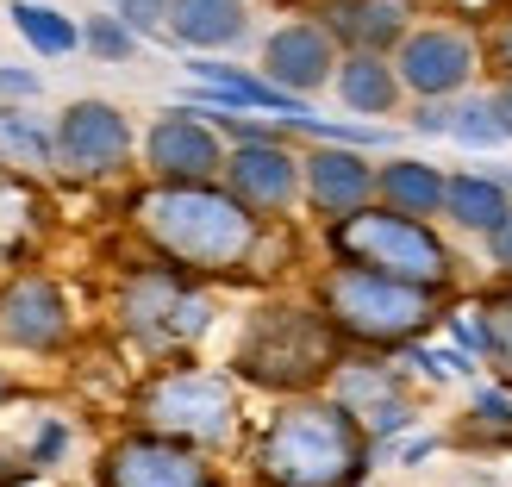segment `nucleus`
Returning a JSON list of instances; mask_svg holds the SVG:
<instances>
[{
  "label": "nucleus",
  "mask_w": 512,
  "mask_h": 487,
  "mask_svg": "<svg viewBox=\"0 0 512 487\" xmlns=\"http://www.w3.org/2000/svg\"><path fill=\"white\" fill-rule=\"evenodd\" d=\"M475 413L488 425H512V400L506 394H475Z\"/></svg>",
  "instance_id": "c85d7f7f"
},
{
  "label": "nucleus",
  "mask_w": 512,
  "mask_h": 487,
  "mask_svg": "<svg viewBox=\"0 0 512 487\" xmlns=\"http://www.w3.org/2000/svg\"><path fill=\"white\" fill-rule=\"evenodd\" d=\"M456 7H463V13H488L494 0H456Z\"/></svg>",
  "instance_id": "72a5a7b5"
},
{
  "label": "nucleus",
  "mask_w": 512,
  "mask_h": 487,
  "mask_svg": "<svg viewBox=\"0 0 512 487\" xmlns=\"http://www.w3.org/2000/svg\"><path fill=\"white\" fill-rule=\"evenodd\" d=\"M331 356V338L319 319L306 313H263L244 344V369L256 381H275V388H294V381H313Z\"/></svg>",
  "instance_id": "423d86ee"
},
{
  "label": "nucleus",
  "mask_w": 512,
  "mask_h": 487,
  "mask_svg": "<svg viewBox=\"0 0 512 487\" xmlns=\"http://www.w3.org/2000/svg\"><path fill=\"white\" fill-rule=\"evenodd\" d=\"M107 487H219V481L169 438H125L119 450H107Z\"/></svg>",
  "instance_id": "6e6552de"
},
{
  "label": "nucleus",
  "mask_w": 512,
  "mask_h": 487,
  "mask_svg": "<svg viewBox=\"0 0 512 487\" xmlns=\"http://www.w3.org/2000/svg\"><path fill=\"white\" fill-rule=\"evenodd\" d=\"M450 119H456V113H444V107H419L413 125H419V132H450Z\"/></svg>",
  "instance_id": "7c9ffc66"
},
{
  "label": "nucleus",
  "mask_w": 512,
  "mask_h": 487,
  "mask_svg": "<svg viewBox=\"0 0 512 487\" xmlns=\"http://www.w3.org/2000/svg\"><path fill=\"white\" fill-rule=\"evenodd\" d=\"M338 32L356 38L363 50H381L406 32V0H344L338 7Z\"/></svg>",
  "instance_id": "aec40b11"
},
{
  "label": "nucleus",
  "mask_w": 512,
  "mask_h": 487,
  "mask_svg": "<svg viewBox=\"0 0 512 487\" xmlns=\"http://www.w3.org/2000/svg\"><path fill=\"white\" fill-rule=\"evenodd\" d=\"M363 463L369 450L344 406H294V413H281L263 438V456H256L263 487H344L363 475Z\"/></svg>",
  "instance_id": "f03ea898"
},
{
  "label": "nucleus",
  "mask_w": 512,
  "mask_h": 487,
  "mask_svg": "<svg viewBox=\"0 0 512 487\" xmlns=\"http://www.w3.org/2000/svg\"><path fill=\"white\" fill-rule=\"evenodd\" d=\"M119 19L132 25V32H150V25H163L169 19V0H113Z\"/></svg>",
  "instance_id": "a878e982"
},
{
  "label": "nucleus",
  "mask_w": 512,
  "mask_h": 487,
  "mask_svg": "<svg viewBox=\"0 0 512 487\" xmlns=\"http://www.w3.org/2000/svg\"><path fill=\"white\" fill-rule=\"evenodd\" d=\"M138 219L157 238V250L188 269H232L250 256V238H256V225L238 200H225L213 188H182V182L157 188L138 207Z\"/></svg>",
  "instance_id": "f257e3e1"
},
{
  "label": "nucleus",
  "mask_w": 512,
  "mask_h": 487,
  "mask_svg": "<svg viewBox=\"0 0 512 487\" xmlns=\"http://www.w3.org/2000/svg\"><path fill=\"white\" fill-rule=\"evenodd\" d=\"M338 406L350 419H363V425H375V431H400L406 419V400L381 381V369H344V381H338Z\"/></svg>",
  "instance_id": "f3484780"
},
{
  "label": "nucleus",
  "mask_w": 512,
  "mask_h": 487,
  "mask_svg": "<svg viewBox=\"0 0 512 487\" xmlns=\"http://www.w3.org/2000/svg\"><path fill=\"white\" fill-rule=\"evenodd\" d=\"M169 32L182 44H238L244 38V0H169Z\"/></svg>",
  "instance_id": "dca6fc26"
},
{
  "label": "nucleus",
  "mask_w": 512,
  "mask_h": 487,
  "mask_svg": "<svg viewBox=\"0 0 512 487\" xmlns=\"http://www.w3.org/2000/svg\"><path fill=\"white\" fill-rule=\"evenodd\" d=\"M57 150L75 175H113L125 163V150H132V125H125V113L107 107V100H75L63 113Z\"/></svg>",
  "instance_id": "0eeeda50"
},
{
  "label": "nucleus",
  "mask_w": 512,
  "mask_h": 487,
  "mask_svg": "<svg viewBox=\"0 0 512 487\" xmlns=\"http://www.w3.org/2000/svg\"><path fill=\"white\" fill-rule=\"evenodd\" d=\"M381 194L400 213H431V207H444V175L425 169V163H388L381 169Z\"/></svg>",
  "instance_id": "4be33fe9"
},
{
  "label": "nucleus",
  "mask_w": 512,
  "mask_h": 487,
  "mask_svg": "<svg viewBox=\"0 0 512 487\" xmlns=\"http://www.w3.org/2000/svg\"><path fill=\"white\" fill-rule=\"evenodd\" d=\"M13 25H19V38L32 50H44V57H69V50L82 44L75 19H63L57 7H38V0H13Z\"/></svg>",
  "instance_id": "412c9836"
},
{
  "label": "nucleus",
  "mask_w": 512,
  "mask_h": 487,
  "mask_svg": "<svg viewBox=\"0 0 512 487\" xmlns=\"http://www.w3.org/2000/svg\"><path fill=\"white\" fill-rule=\"evenodd\" d=\"M0 400H7V381H0Z\"/></svg>",
  "instance_id": "f704fd0d"
},
{
  "label": "nucleus",
  "mask_w": 512,
  "mask_h": 487,
  "mask_svg": "<svg viewBox=\"0 0 512 487\" xmlns=\"http://www.w3.org/2000/svg\"><path fill=\"white\" fill-rule=\"evenodd\" d=\"M0 94H19V100H32V94H38V75H32V69H13V63H0Z\"/></svg>",
  "instance_id": "bb28decb"
},
{
  "label": "nucleus",
  "mask_w": 512,
  "mask_h": 487,
  "mask_svg": "<svg viewBox=\"0 0 512 487\" xmlns=\"http://www.w3.org/2000/svg\"><path fill=\"white\" fill-rule=\"evenodd\" d=\"M331 244H338V256H350V263L419 281V288H438L450 275L444 244L431 238L413 213H350L338 232H331Z\"/></svg>",
  "instance_id": "20e7f679"
},
{
  "label": "nucleus",
  "mask_w": 512,
  "mask_h": 487,
  "mask_svg": "<svg viewBox=\"0 0 512 487\" xmlns=\"http://www.w3.org/2000/svg\"><path fill=\"white\" fill-rule=\"evenodd\" d=\"M69 331V313H63V294L50 281H19V288L0 300V338L7 344H25V350H50L63 344Z\"/></svg>",
  "instance_id": "f8f14e48"
},
{
  "label": "nucleus",
  "mask_w": 512,
  "mask_h": 487,
  "mask_svg": "<svg viewBox=\"0 0 512 487\" xmlns=\"http://www.w3.org/2000/svg\"><path fill=\"white\" fill-rule=\"evenodd\" d=\"M0 163L44 169V163H50V138L38 132L32 119H19V113H0Z\"/></svg>",
  "instance_id": "5701e85b"
},
{
  "label": "nucleus",
  "mask_w": 512,
  "mask_h": 487,
  "mask_svg": "<svg viewBox=\"0 0 512 487\" xmlns=\"http://www.w3.org/2000/svg\"><path fill=\"white\" fill-rule=\"evenodd\" d=\"M325 306L350 338H369V344H400L431 319V294L419 281H400V275H381L350 263L325 281Z\"/></svg>",
  "instance_id": "7ed1b4c3"
},
{
  "label": "nucleus",
  "mask_w": 512,
  "mask_h": 487,
  "mask_svg": "<svg viewBox=\"0 0 512 487\" xmlns=\"http://www.w3.org/2000/svg\"><path fill=\"white\" fill-rule=\"evenodd\" d=\"M338 94L350 100L356 113H388L394 94H400V82H394V69L381 63L375 50H363V57H350V63L338 69Z\"/></svg>",
  "instance_id": "6ab92c4d"
},
{
  "label": "nucleus",
  "mask_w": 512,
  "mask_h": 487,
  "mask_svg": "<svg viewBox=\"0 0 512 487\" xmlns=\"http://www.w3.org/2000/svg\"><path fill=\"white\" fill-rule=\"evenodd\" d=\"M232 188L250 207H288L294 200V157L275 138H250L232 157Z\"/></svg>",
  "instance_id": "ddd939ff"
},
{
  "label": "nucleus",
  "mask_w": 512,
  "mask_h": 487,
  "mask_svg": "<svg viewBox=\"0 0 512 487\" xmlns=\"http://www.w3.org/2000/svg\"><path fill=\"white\" fill-rule=\"evenodd\" d=\"M125 319H132V325H157V331H169V338H194V331L207 325V306L188 300L169 275H144L138 288L125 294Z\"/></svg>",
  "instance_id": "4468645a"
},
{
  "label": "nucleus",
  "mask_w": 512,
  "mask_h": 487,
  "mask_svg": "<svg viewBox=\"0 0 512 487\" xmlns=\"http://www.w3.org/2000/svg\"><path fill=\"white\" fill-rule=\"evenodd\" d=\"M306 188H313L319 213H356L363 194L375 188V169L363 157H350V150H319V157L306 163Z\"/></svg>",
  "instance_id": "2eb2a0df"
},
{
  "label": "nucleus",
  "mask_w": 512,
  "mask_h": 487,
  "mask_svg": "<svg viewBox=\"0 0 512 487\" xmlns=\"http://www.w3.org/2000/svg\"><path fill=\"white\" fill-rule=\"evenodd\" d=\"M444 207H450L456 225H475V232H494V225L512 219L506 188L488 182V175H456V182H444Z\"/></svg>",
  "instance_id": "a211bd4d"
},
{
  "label": "nucleus",
  "mask_w": 512,
  "mask_h": 487,
  "mask_svg": "<svg viewBox=\"0 0 512 487\" xmlns=\"http://www.w3.org/2000/svg\"><path fill=\"white\" fill-rule=\"evenodd\" d=\"M488 57H494V69L512 82V19H500V32L488 38Z\"/></svg>",
  "instance_id": "cd10ccee"
},
{
  "label": "nucleus",
  "mask_w": 512,
  "mask_h": 487,
  "mask_svg": "<svg viewBox=\"0 0 512 487\" xmlns=\"http://www.w3.org/2000/svg\"><path fill=\"white\" fill-rule=\"evenodd\" d=\"M494 350H500V363L512 369V306H500V319H494Z\"/></svg>",
  "instance_id": "c756f323"
},
{
  "label": "nucleus",
  "mask_w": 512,
  "mask_h": 487,
  "mask_svg": "<svg viewBox=\"0 0 512 487\" xmlns=\"http://www.w3.org/2000/svg\"><path fill=\"white\" fill-rule=\"evenodd\" d=\"M263 69H269V82L275 88H288V94H306V88H319L331 69V32L325 25H281V32L263 44Z\"/></svg>",
  "instance_id": "9d476101"
},
{
  "label": "nucleus",
  "mask_w": 512,
  "mask_h": 487,
  "mask_svg": "<svg viewBox=\"0 0 512 487\" xmlns=\"http://www.w3.org/2000/svg\"><path fill=\"white\" fill-rule=\"evenodd\" d=\"M144 419L169 438L194 444H225L238 431V400L219 375H163L144 400Z\"/></svg>",
  "instance_id": "39448f33"
},
{
  "label": "nucleus",
  "mask_w": 512,
  "mask_h": 487,
  "mask_svg": "<svg viewBox=\"0 0 512 487\" xmlns=\"http://www.w3.org/2000/svg\"><path fill=\"white\" fill-rule=\"evenodd\" d=\"M469 69H475V44L463 32H444V25L413 32V38H406V50H400V82L419 88L425 100L456 94V88L469 82Z\"/></svg>",
  "instance_id": "1a4fd4ad"
},
{
  "label": "nucleus",
  "mask_w": 512,
  "mask_h": 487,
  "mask_svg": "<svg viewBox=\"0 0 512 487\" xmlns=\"http://www.w3.org/2000/svg\"><path fill=\"white\" fill-rule=\"evenodd\" d=\"M494 113H500V125H506V138H512V82H506V94L494 100Z\"/></svg>",
  "instance_id": "473e14b6"
},
{
  "label": "nucleus",
  "mask_w": 512,
  "mask_h": 487,
  "mask_svg": "<svg viewBox=\"0 0 512 487\" xmlns=\"http://www.w3.org/2000/svg\"><path fill=\"white\" fill-rule=\"evenodd\" d=\"M494 256L512 269V219H506V225H494Z\"/></svg>",
  "instance_id": "2f4dec72"
},
{
  "label": "nucleus",
  "mask_w": 512,
  "mask_h": 487,
  "mask_svg": "<svg viewBox=\"0 0 512 487\" xmlns=\"http://www.w3.org/2000/svg\"><path fill=\"white\" fill-rule=\"evenodd\" d=\"M450 138L456 144H481V150H494L500 138H506V125H500V113H494V100H475V107H463V113H456L450 119Z\"/></svg>",
  "instance_id": "b1692460"
},
{
  "label": "nucleus",
  "mask_w": 512,
  "mask_h": 487,
  "mask_svg": "<svg viewBox=\"0 0 512 487\" xmlns=\"http://www.w3.org/2000/svg\"><path fill=\"white\" fill-rule=\"evenodd\" d=\"M150 169H157L163 182H200V175L219 169V138L194 113H169L157 132H150Z\"/></svg>",
  "instance_id": "9b49d317"
},
{
  "label": "nucleus",
  "mask_w": 512,
  "mask_h": 487,
  "mask_svg": "<svg viewBox=\"0 0 512 487\" xmlns=\"http://www.w3.org/2000/svg\"><path fill=\"white\" fill-rule=\"evenodd\" d=\"M88 44H94V57L125 63V57H132V25H125V19H94L88 25Z\"/></svg>",
  "instance_id": "393cba45"
}]
</instances>
